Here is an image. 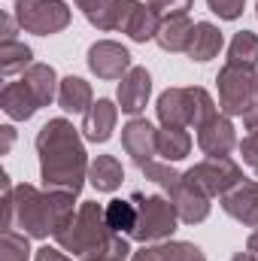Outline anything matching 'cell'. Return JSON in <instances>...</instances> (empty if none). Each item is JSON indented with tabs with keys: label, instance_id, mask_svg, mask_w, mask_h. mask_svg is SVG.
Segmentation results:
<instances>
[{
	"label": "cell",
	"instance_id": "1",
	"mask_svg": "<svg viewBox=\"0 0 258 261\" xmlns=\"http://www.w3.org/2000/svg\"><path fill=\"white\" fill-rule=\"evenodd\" d=\"M110 225H113V228H119V225L131 228V225H134V216H131V206H128V203L113 200V206H110Z\"/></svg>",
	"mask_w": 258,
	"mask_h": 261
}]
</instances>
